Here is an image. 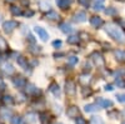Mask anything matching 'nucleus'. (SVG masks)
I'll return each mask as SVG.
<instances>
[{
  "label": "nucleus",
  "instance_id": "8",
  "mask_svg": "<svg viewBox=\"0 0 125 124\" xmlns=\"http://www.w3.org/2000/svg\"><path fill=\"white\" fill-rule=\"evenodd\" d=\"M90 24L94 28H100V26L104 25V20L100 16H91L90 18Z\"/></svg>",
  "mask_w": 125,
  "mask_h": 124
},
{
  "label": "nucleus",
  "instance_id": "16",
  "mask_svg": "<svg viewBox=\"0 0 125 124\" xmlns=\"http://www.w3.org/2000/svg\"><path fill=\"white\" fill-rule=\"evenodd\" d=\"M93 9L96 10V11H100V10L104 9V0H95V3L93 5Z\"/></svg>",
  "mask_w": 125,
  "mask_h": 124
},
{
  "label": "nucleus",
  "instance_id": "4",
  "mask_svg": "<svg viewBox=\"0 0 125 124\" xmlns=\"http://www.w3.org/2000/svg\"><path fill=\"white\" fill-rule=\"evenodd\" d=\"M65 91L68 95H74L76 91V84L73 80H66L65 81Z\"/></svg>",
  "mask_w": 125,
  "mask_h": 124
},
{
  "label": "nucleus",
  "instance_id": "26",
  "mask_svg": "<svg viewBox=\"0 0 125 124\" xmlns=\"http://www.w3.org/2000/svg\"><path fill=\"white\" fill-rule=\"evenodd\" d=\"M115 84L119 87V88H125V80L123 78H118L115 80Z\"/></svg>",
  "mask_w": 125,
  "mask_h": 124
},
{
  "label": "nucleus",
  "instance_id": "35",
  "mask_svg": "<svg viewBox=\"0 0 125 124\" xmlns=\"http://www.w3.org/2000/svg\"><path fill=\"white\" fill-rule=\"evenodd\" d=\"M46 113H41L40 114V120H41V123L43 124H46Z\"/></svg>",
  "mask_w": 125,
  "mask_h": 124
},
{
  "label": "nucleus",
  "instance_id": "32",
  "mask_svg": "<svg viewBox=\"0 0 125 124\" xmlns=\"http://www.w3.org/2000/svg\"><path fill=\"white\" fill-rule=\"evenodd\" d=\"M11 124H21V118L20 117H13L11 118Z\"/></svg>",
  "mask_w": 125,
  "mask_h": 124
},
{
  "label": "nucleus",
  "instance_id": "34",
  "mask_svg": "<svg viewBox=\"0 0 125 124\" xmlns=\"http://www.w3.org/2000/svg\"><path fill=\"white\" fill-rule=\"evenodd\" d=\"M6 41L4 40V38L0 36V49H6Z\"/></svg>",
  "mask_w": 125,
  "mask_h": 124
},
{
  "label": "nucleus",
  "instance_id": "10",
  "mask_svg": "<svg viewBox=\"0 0 125 124\" xmlns=\"http://www.w3.org/2000/svg\"><path fill=\"white\" fill-rule=\"evenodd\" d=\"M66 115L69 117V118H78V115H79V109H78V107H75V105H73V107H70V108H68V110H66Z\"/></svg>",
  "mask_w": 125,
  "mask_h": 124
},
{
  "label": "nucleus",
  "instance_id": "20",
  "mask_svg": "<svg viewBox=\"0 0 125 124\" xmlns=\"http://www.w3.org/2000/svg\"><path fill=\"white\" fill-rule=\"evenodd\" d=\"M10 11H11V14L15 15V16H18V15H23V14H24V13L21 11V9H20L19 6H11V8H10Z\"/></svg>",
  "mask_w": 125,
  "mask_h": 124
},
{
  "label": "nucleus",
  "instance_id": "21",
  "mask_svg": "<svg viewBox=\"0 0 125 124\" xmlns=\"http://www.w3.org/2000/svg\"><path fill=\"white\" fill-rule=\"evenodd\" d=\"M81 94H83V97H90L91 94H93V90H91V88H89V87H84V88H81Z\"/></svg>",
  "mask_w": 125,
  "mask_h": 124
},
{
  "label": "nucleus",
  "instance_id": "31",
  "mask_svg": "<svg viewBox=\"0 0 125 124\" xmlns=\"http://www.w3.org/2000/svg\"><path fill=\"white\" fill-rule=\"evenodd\" d=\"M4 103H5V104H13L14 99L10 97V95H5V97H4Z\"/></svg>",
  "mask_w": 125,
  "mask_h": 124
},
{
  "label": "nucleus",
  "instance_id": "23",
  "mask_svg": "<svg viewBox=\"0 0 125 124\" xmlns=\"http://www.w3.org/2000/svg\"><path fill=\"white\" fill-rule=\"evenodd\" d=\"M90 124H105V123H104L103 118H100V117H93L90 119Z\"/></svg>",
  "mask_w": 125,
  "mask_h": 124
},
{
  "label": "nucleus",
  "instance_id": "42",
  "mask_svg": "<svg viewBox=\"0 0 125 124\" xmlns=\"http://www.w3.org/2000/svg\"><path fill=\"white\" fill-rule=\"evenodd\" d=\"M21 3L25 4V5H29V1H28V0H21Z\"/></svg>",
  "mask_w": 125,
  "mask_h": 124
},
{
  "label": "nucleus",
  "instance_id": "40",
  "mask_svg": "<svg viewBox=\"0 0 125 124\" xmlns=\"http://www.w3.org/2000/svg\"><path fill=\"white\" fill-rule=\"evenodd\" d=\"M4 88H5V84H4V81L0 79V90H3Z\"/></svg>",
  "mask_w": 125,
  "mask_h": 124
},
{
  "label": "nucleus",
  "instance_id": "44",
  "mask_svg": "<svg viewBox=\"0 0 125 124\" xmlns=\"http://www.w3.org/2000/svg\"><path fill=\"white\" fill-rule=\"evenodd\" d=\"M123 124H125V122H124V123H123Z\"/></svg>",
  "mask_w": 125,
  "mask_h": 124
},
{
  "label": "nucleus",
  "instance_id": "30",
  "mask_svg": "<svg viewBox=\"0 0 125 124\" xmlns=\"http://www.w3.org/2000/svg\"><path fill=\"white\" fill-rule=\"evenodd\" d=\"M75 124H88L86 119L85 118H83V117H78L75 119Z\"/></svg>",
  "mask_w": 125,
  "mask_h": 124
},
{
  "label": "nucleus",
  "instance_id": "36",
  "mask_svg": "<svg viewBox=\"0 0 125 124\" xmlns=\"http://www.w3.org/2000/svg\"><path fill=\"white\" fill-rule=\"evenodd\" d=\"M116 98L120 103H125V94H119V95H116Z\"/></svg>",
  "mask_w": 125,
  "mask_h": 124
},
{
  "label": "nucleus",
  "instance_id": "15",
  "mask_svg": "<svg viewBox=\"0 0 125 124\" xmlns=\"http://www.w3.org/2000/svg\"><path fill=\"white\" fill-rule=\"evenodd\" d=\"M26 91L29 93V94H35V95L40 93V90L33 84H26Z\"/></svg>",
  "mask_w": 125,
  "mask_h": 124
},
{
  "label": "nucleus",
  "instance_id": "22",
  "mask_svg": "<svg viewBox=\"0 0 125 124\" xmlns=\"http://www.w3.org/2000/svg\"><path fill=\"white\" fill-rule=\"evenodd\" d=\"M115 56H116L118 60L125 61V51H123V50H116V51H115Z\"/></svg>",
  "mask_w": 125,
  "mask_h": 124
},
{
  "label": "nucleus",
  "instance_id": "11",
  "mask_svg": "<svg viewBox=\"0 0 125 124\" xmlns=\"http://www.w3.org/2000/svg\"><path fill=\"white\" fill-rule=\"evenodd\" d=\"M16 61H18V64L24 70H28L29 69V63H28V60H26V58H24V56H18L16 58Z\"/></svg>",
  "mask_w": 125,
  "mask_h": 124
},
{
  "label": "nucleus",
  "instance_id": "24",
  "mask_svg": "<svg viewBox=\"0 0 125 124\" xmlns=\"http://www.w3.org/2000/svg\"><path fill=\"white\" fill-rule=\"evenodd\" d=\"M68 43L69 44H78L79 43V36L78 35H70L68 38Z\"/></svg>",
  "mask_w": 125,
  "mask_h": 124
},
{
  "label": "nucleus",
  "instance_id": "3",
  "mask_svg": "<svg viewBox=\"0 0 125 124\" xmlns=\"http://www.w3.org/2000/svg\"><path fill=\"white\" fill-rule=\"evenodd\" d=\"M15 28H18V23L15 22V20H8V22L3 23V30L8 34L11 33Z\"/></svg>",
  "mask_w": 125,
  "mask_h": 124
},
{
  "label": "nucleus",
  "instance_id": "5",
  "mask_svg": "<svg viewBox=\"0 0 125 124\" xmlns=\"http://www.w3.org/2000/svg\"><path fill=\"white\" fill-rule=\"evenodd\" d=\"M34 30H35V33L38 34V36H39L41 40H43V41H46V40L49 39V34H48V32H46L44 28H41V26H35Z\"/></svg>",
  "mask_w": 125,
  "mask_h": 124
},
{
  "label": "nucleus",
  "instance_id": "38",
  "mask_svg": "<svg viewBox=\"0 0 125 124\" xmlns=\"http://www.w3.org/2000/svg\"><path fill=\"white\" fill-rule=\"evenodd\" d=\"M53 46H54V48L61 46V41H60V40H54V41H53Z\"/></svg>",
  "mask_w": 125,
  "mask_h": 124
},
{
  "label": "nucleus",
  "instance_id": "37",
  "mask_svg": "<svg viewBox=\"0 0 125 124\" xmlns=\"http://www.w3.org/2000/svg\"><path fill=\"white\" fill-rule=\"evenodd\" d=\"M79 3H80L81 5H84L85 8H88V6H89V4H90L89 0H79Z\"/></svg>",
  "mask_w": 125,
  "mask_h": 124
},
{
  "label": "nucleus",
  "instance_id": "19",
  "mask_svg": "<svg viewBox=\"0 0 125 124\" xmlns=\"http://www.w3.org/2000/svg\"><path fill=\"white\" fill-rule=\"evenodd\" d=\"M3 70L5 71L6 74H13V73H14V68H13V65H11V64H9V63H5V64L3 65Z\"/></svg>",
  "mask_w": 125,
  "mask_h": 124
},
{
  "label": "nucleus",
  "instance_id": "9",
  "mask_svg": "<svg viewBox=\"0 0 125 124\" xmlns=\"http://www.w3.org/2000/svg\"><path fill=\"white\" fill-rule=\"evenodd\" d=\"M96 104L101 108H108V107H113V101L104 98H96Z\"/></svg>",
  "mask_w": 125,
  "mask_h": 124
},
{
  "label": "nucleus",
  "instance_id": "27",
  "mask_svg": "<svg viewBox=\"0 0 125 124\" xmlns=\"http://www.w3.org/2000/svg\"><path fill=\"white\" fill-rule=\"evenodd\" d=\"M89 80H90V77H89V75H81V77H80V81H81L85 87H86V84L89 83Z\"/></svg>",
  "mask_w": 125,
  "mask_h": 124
},
{
  "label": "nucleus",
  "instance_id": "13",
  "mask_svg": "<svg viewBox=\"0 0 125 124\" xmlns=\"http://www.w3.org/2000/svg\"><path fill=\"white\" fill-rule=\"evenodd\" d=\"M59 28H60L61 32H62V33H65V34H69V33L73 32V28H71L68 23H61V24L59 25Z\"/></svg>",
  "mask_w": 125,
  "mask_h": 124
},
{
  "label": "nucleus",
  "instance_id": "18",
  "mask_svg": "<svg viewBox=\"0 0 125 124\" xmlns=\"http://www.w3.org/2000/svg\"><path fill=\"white\" fill-rule=\"evenodd\" d=\"M99 109V105L98 104H88L84 107V110L86 113H93V112H96Z\"/></svg>",
  "mask_w": 125,
  "mask_h": 124
},
{
  "label": "nucleus",
  "instance_id": "33",
  "mask_svg": "<svg viewBox=\"0 0 125 124\" xmlns=\"http://www.w3.org/2000/svg\"><path fill=\"white\" fill-rule=\"evenodd\" d=\"M10 115H11V112H10V110H6V109L1 110V117H3V118H8V117H10Z\"/></svg>",
  "mask_w": 125,
  "mask_h": 124
},
{
  "label": "nucleus",
  "instance_id": "14",
  "mask_svg": "<svg viewBox=\"0 0 125 124\" xmlns=\"http://www.w3.org/2000/svg\"><path fill=\"white\" fill-rule=\"evenodd\" d=\"M56 4L61 9H68L71 4V0H56Z\"/></svg>",
  "mask_w": 125,
  "mask_h": 124
},
{
  "label": "nucleus",
  "instance_id": "28",
  "mask_svg": "<svg viewBox=\"0 0 125 124\" xmlns=\"http://www.w3.org/2000/svg\"><path fill=\"white\" fill-rule=\"evenodd\" d=\"M35 114H33V113H28L26 114V119L29 120V123H34L35 122Z\"/></svg>",
  "mask_w": 125,
  "mask_h": 124
},
{
  "label": "nucleus",
  "instance_id": "6",
  "mask_svg": "<svg viewBox=\"0 0 125 124\" xmlns=\"http://www.w3.org/2000/svg\"><path fill=\"white\" fill-rule=\"evenodd\" d=\"M73 20H74L75 23H84L86 20V13L85 11H78L74 14L73 16Z\"/></svg>",
  "mask_w": 125,
  "mask_h": 124
},
{
  "label": "nucleus",
  "instance_id": "2",
  "mask_svg": "<svg viewBox=\"0 0 125 124\" xmlns=\"http://www.w3.org/2000/svg\"><path fill=\"white\" fill-rule=\"evenodd\" d=\"M90 58H91V60L94 61V64H95L96 67L103 68L104 65H105V60H104L103 55H101L100 53H98V51H94V53H91Z\"/></svg>",
  "mask_w": 125,
  "mask_h": 124
},
{
  "label": "nucleus",
  "instance_id": "29",
  "mask_svg": "<svg viewBox=\"0 0 125 124\" xmlns=\"http://www.w3.org/2000/svg\"><path fill=\"white\" fill-rule=\"evenodd\" d=\"M105 14H108V15H115L116 10H115V8H108V9H105Z\"/></svg>",
  "mask_w": 125,
  "mask_h": 124
},
{
  "label": "nucleus",
  "instance_id": "41",
  "mask_svg": "<svg viewBox=\"0 0 125 124\" xmlns=\"http://www.w3.org/2000/svg\"><path fill=\"white\" fill-rule=\"evenodd\" d=\"M114 88H113V85H105V90H109V91H111Z\"/></svg>",
  "mask_w": 125,
  "mask_h": 124
},
{
  "label": "nucleus",
  "instance_id": "1",
  "mask_svg": "<svg viewBox=\"0 0 125 124\" xmlns=\"http://www.w3.org/2000/svg\"><path fill=\"white\" fill-rule=\"evenodd\" d=\"M105 32L108 35H110L114 40H116L118 43H125V34L123 33V30L114 24H108L105 26Z\"/></svg>",
  "mask_w": 125,
  "mask_h": 124
},
{
  "label": "nucleus",
  "instance_id": "12",
  "mask_svg": "<svg viewBox=\"0 0 125 124\" xmlns=\"http://www.w3.org/2000/svg\"><path fill=\"white\" fill-rule=\"evenodd\" d=\"M49 90L53 93V94L55 95V97H60V87L56 84V83H51L50 84V88H49Z\"/></svg>",
  "mask_w": 125,
  "mask_h": 124
},
{
  "label": "nucleus",
  "instance_id": "7",
  "mask_svg": "<svg viewBox=\"0 0 125 124\" xmlns=\"http://www.w3.org/2000/svg\"><path fill=\"white\" fill-rule=\"evenodd\" d=\"M13 84L16 88H24V87H26V79L23 77H16L13 79Z\"/></svg>",
  "mask_w": 125,
  "mask_h": 124
},
{
  "label": "nucleus",
  "instance_id": "25",
  "mask_svg": "<svg viewBox=\"0 0 125 124\" xmlns=\"http://www.w3.org/2000/svg\"><path fill=\"white\" fill-rule=\"evenodd\" d=\"M78 56H75V55H71V56H69L68 58V63H69V65H75L76 63H78Z\"/></svg>",
  "mask_w": 125,
  "mask_h": 124
},
{
  "label": "nucleus",
  "instance_id": "39",
  "mask_svg": "<svg viewBox=\"0 0 125 124\" xmlns=\"http://www.w3.org/2000/svg\"><path fill=\"white\" fill-rule=\"evenodd\" d=\"M24 15L28 16V18H30V16H33V15H34V11H33V10H26V11L24 13Z\"/></svg>",
  "mask_w": 125,
  "mask_h": 124
},
{
  "label": "nucleus",
  "instance_id": "17",
  "mask_svg": "<svg viewBox=\"0 0 125 124\" xmlns=\"http://www.w3.org/2000/svg\"><path fill=\"white\" fill-rule=\"evenodd\" d=\"M45 16H46V19H49V20H58V19H59V14H58L56 11H54V10H50V11H48Z\"/></svg>",
  "mask_w": 125,
  "mask_h": 124
},
{
  "label": "nucleus",
  "instance_id": "43",
  "mask_svg": "<svg viewBox=\"0 0 125 124\" xmlns=\"http://www.w3.org/2000/svg\"><path fill=\"white\" fill-rule=\"evenodd\" d=\"M6 1H9V3H13V1H15V0H6Z\"/></svg>",
  "mask_w": 125,
  "mask_h": 124
}]
</instances>
